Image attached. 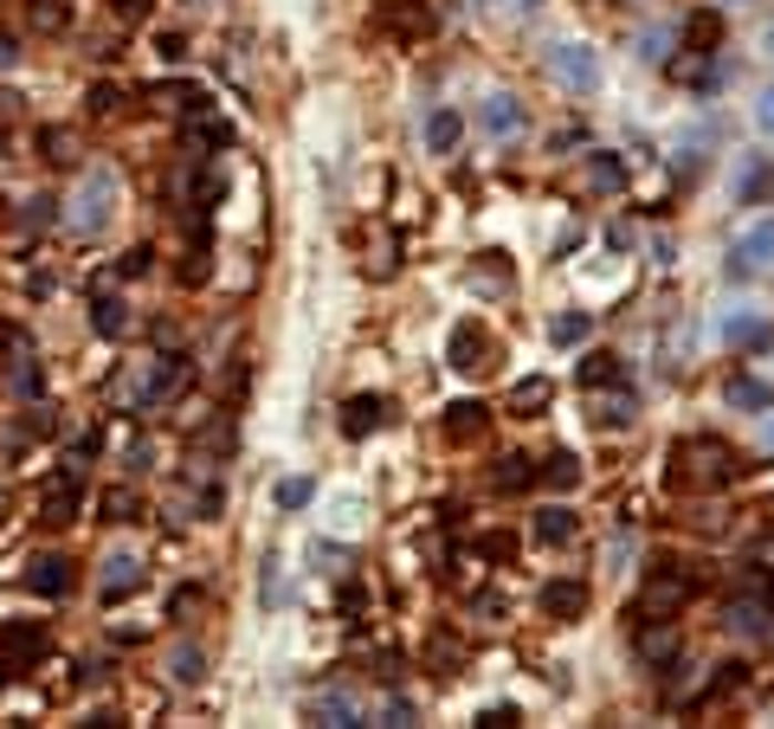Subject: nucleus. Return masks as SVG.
<instances>
[{"instance_id": "20", "label": "nucleus", "mask_w": 774, "mask_h": 729, "mask_svg": "<svg viewBox=\"0 0 774 729\" xmlns=\"http://www.w3.org/2000/svg\"><path fill=\"white\" fill-rule=\"evenodd\" d=\"M536 542H549V549L575 542V510H568V503H549V510L536 517Z\"/></svg>"}, {"instance_id": "4", "label": "nucleus", "mask_w": 774, "mask_h": 729, "mask_svg": "<svg viewBox=\"0 0 774 729\" xmlns=\"http://www.w3.org/2000/svg\"><path fill=\"white\" fill-rule=\"evenodd\" d=\"M472 123H478L484 143H516V136H523V123H529V111H523V97H516V91H484L478 111H472Z\"/></svg>"}, {"instance_id": "30", "label": "nucleus", "mask_w": 774, "mask_h": 729, "mask_svg": "<svg viewBox=\"0 0 774 729\" xmlns=\"http://www.w3.org/2000/svg\"><path fill=\"white\" fill-rule=\"evenodd\" d=\"M613 382H620L613 355H588V362H581V387H613Z\"/></svg>"}, {"instance_id": "27", "label": "nucleus", "mask_w": 774, "mask_h": 729, "mask_svg": "<svg viewBox=\"0 0 774 729\" xmlns=\"http://www.w3.org/2000/svg\"><path fill=\"white\" fill-rule=\"evenodd\" d=\"M581 336H588V316H581V310H568V316H555L549 323V343H561V348H575Z\"/></svg>"}, {"instance_id": "46", "label": "nucleus", "mask_w": 774, "mask_h": 729, "mask_svg": "<svg viewBox=\"0 0 774 729\" xmlns=\"http://www.w3.org/2000/svg\"><path fill=\"white\" fill-rule=\"evenodd\" d=\"M0 685H7V665H0Z\"/></svg>"}, {"instance_id": "9", "label": "nucleus", "mask_w": 774, "mask_h": 729, "mask_svg": "<svg viewBox=\"0 0 774 729\" xmlns=\"http://www.w3.org/2000/svg\"><path fill=\"white\" fill-rule=\"evenodd\" d=\"M143 587V562L130 555V549H111L104 555V575H97V594L104 601H123V594H136Z\"/></svg>"}, {"instance_id": "2", "label": "nucleus", "mask_w": 774, "mask_h": 729, "mask_svg": "<svg viewBox=\"0 0 774 729\" xmlns=\"http://www.w3.org/2000/svg\"><path fill=\"white\" fill-rule=\"evenodd\" d=\"M116 200H123V181H116L111 168H91V175L78 181V194H72V214H65V227H72L78 239H97V232H111Z\"/></svg>"}, {"instance_id": "42", "label": "nucleus", "mask_w": 774, "mask_h": 729, "mask_svg": "<svg viewBox=\"0 0 774 729\" xmlns=\"http://www.w3.org/2000/svg\"><path fill=\"white\" fill-rule=\"evenodd\" d=\"M91 111H97V116L116 111V91H111V84H97V91H91Z\"/></svg>"}, {"instance_id": "22", "label": "nucleus", "mask_w": 774, "mask_h": 729, "mask_svg": "<svg viewBox=\"0 0 774 729\" xmlns=\"http://www.w3.org/2000/svg\"><path fill=\"white\" fill-rule=\"evenodd\" d=\"M484 420H491V407H478V400H458V407H445V433H452V439H478Z\"/></svg>"}, {"instance_id": "21", "label": "nucleus", "mask_w": 774, "mask_h": 729, "mask_svg": "<svg viewBox=\"0 0 774 729\" xmlns=\"http://www.w3.org/2000/svg\"><path fill=\"white\" fill-rule=\"evenodd\" d=\"M458 136H465L458 111H433V116H426V149H433V155H452V149H458Z\"/></svg>"}, {"instance_id": "24", "label": "nucleus", "mask_w": 774, "mask_h": 729, "mask_svg": "<svg viewBox=\"0 0 774 729\" xmlns=\"http://www.w3.org/2000/svg\"><path fill=\"white\" fill-rule=\"evenodd\" d=\"M671 653H678V633H671V626H659V633H639V658H646V665H664Z\"/></svg>"}, {"instance_id": "31", "label": "nucleus", "mask_w": 774, "mask_h": 729, "mask_svg": "<svg viewBox=\"0 0 774 729\" xmlns=\"http://www.w3.org/2000/svg\"><path fill=\"white\" fill-rule=\"evenodd\" d=\"M271 498H278V510H303V503L317 498V485H310V478H285Z\"/></svg>"}, {"instance_id": "10", "label": "nucleus", "mask_w": 774, "mask_h": 729, "mask_svg": "<svg viewBox=\"0 0 774 729\" xmlns=\"http://www.w3.org/2000/svg\"><path fill=\"white\" fill-rule=\"evenodd\" d=\"M394 420V400H381V394H355L349 400V414H342V433L349 439H369L374 426H388Z\"/></svg>"}, {"instance_id": "47", "label": "nucleus", "mask_w": 774, "mask_h": 729, "mask_svg": "<svg viewBox=\"0 0 774 729\" xmlns=\"http://www.w3.org/2000/svg\"><path fill=\"white\" fill-rule=\"evenodd\" d=\"M768 601H774V581H768Z\"/></svg>"}, {"instance_id": "40", "label": "nucleus", "mask_w": 774, "mask_h": 729, "mask_svg": "<svg viewBox=\"0 0 774 729\" xmlns=\"http://www.w3.org/2000/svg\"><path fill=\"white\" fill-rule=\"evenodd\" d=\"M478 723H484V729H510V723H516V704H497V710H484Z\"/></svg>"}, {"instance_id": "36", "label": "nucleus", "mask_w": 774, "mask_h": 729, "mask_svg": "<svg viewBox=\"0 0 774 729\" xmlns=\"http://www.w3.org/2000/svg\"><path fill=\"white\" fill-rule=\"evenodd\" d=\"M194 143H207V149H233V123H194Z\"/></svg>"}, {"instance_id": "7", "label": "nucleus", "mask_w": 774, "mask_h": 729, "mask_svg": "<svg viewBox=\"0 0 774 729\" xmlns=\"http://www.w3.org/2000/svg\"><path fill=\"white\" fill-rule=\"evenodd\" d=\"M78 503H84V465L65 459V471L45 485V503H39V517L59 530V523H78Z\"/></svg>"}, {"instance_id": "45", "label": "nucleus", "mask_w": 774, "mask_h": 729, "mask_svg": "<svg viewBox=\"0 0 774 729\" xmlns=\"http://www.w3.org/2000/svg\"><path fill=\"white\" fill-rule=\"evenodd\" d=\"M13 59H20V45H13V39L0 33V72H7V65H13Z\"/></svg>"}, {"instance_id": "16", "label": "nucleus", "mask_w": 774, "mask_h": 729, "mask_svg": "<svg viewBox=\"0 0 774 729\" xmlns=\"http://www.w3.org/2000/svg\"><path fill=\"white\" fill-rule=\"evenodd\" d=\"M581 607H588V587H581V581H549V587H543V614L575 619Z\"/></svg>"}, {"instance_id": "17", "label": "nucleus", "mask_w": 774, "mask_h": 729, "mask_svg": "<svg viewBox=\"0 0 774 729\" xmlns=\"http://www.w3.org/2000/svg\"><path fill=\"white\" fill-rule=\"evenodd\" d=\"M768 194H774V162H768V155L742 162V175H736V200H749V207H755V200H768Z\"/></svg>"}, {"instance_id": "38", "label": "nucleus", "mask_w": 774, "mask_h": 729, "mask_svg": "<svg viewBox=\"0 0 774 729\" xmlns=\"http://www.w3.org/2000/svg\"><path fill=\"white\" fill-rule=\"evenodd\" d=\"M45 220H52V200H45V194H39V200H27V214H20V227H27V232H39Z\"/></svg>"}, {"instance_id": "26", "label": "nucleus", "mask_w": 774, "mask_h": 729, "mask_svg": "<svg viewBox=\"0 0 774 729\" xmlns=\"http://www.w3.org/2000/svg\"><path fill=\"white\" fill-rule=\"evenodd\" d=\"M588 181H594V188H600V194H613V188H620V181H627V168H620L613 155H594V162H588Z\"/></svg>"}, {"instance_id": "32", "label": "nucleus", "mask_w": 774, "mask_h": 729, "mask_svg": "<svg viewBox=\"0 0 774 729\" xmlns=\"http://www.w3.org/2000/svg\"><path fill=\"white\" fill-rule=\"evenodd\" d=\"M200 665H207V658H200V646H175V658H168V671H175L182 685H200Z\"/></svg>"}, {"instance_id": "34", "label": "nucleus", "mask_w": 774, "mask_h": 729, "mask_svg": "<svg viewBox=\"0 0 774 729\" xmlns=\"http://www.w3.org/2000/svg\"><path fill=\"white\" fill-rule=\"evenodd\" d=\"M27 13H33V27H39V33H59V27H65V7H59V0H33Z\"/></svg>"}, {"instance_id": "28", "label": "nucleus", "mask_w": 774, "mask_h": 729, "mask_svg": "<svg viewBox=\"0 0 774 729\" xmlns=\"http://www.w3.org/2000/svg\"><path fill=\"white\" fill-rule=\"evenodd\" d=\"M543 478H549L555 491H568V485L581 478V465H575V452H549V465H543Z\"/></svg>"}, {"instance_id": "11", "label": "nucleus", "mask_w": 774, "mask_h": 729, "mask_svg": "<svg viewBox=\"0 0 774 729\" xmlns=\"http://www.w3.org/2000/svg\"><path fill=\"white\" fill-rule=\"evenodd\" d=\"M65 587H72V562L65 555H39L27 569V594H39V601H59Z\"/></svg>"}, {"instance_id": "5", "label": "nucleus", "mask_w": 774, "mask_h": 729, "mask_svg": "<svg viewBox=\"0 0 774 729\" xmlns=\"http://www.w3.org/2000/svg\"><path fill=\"white\" fill-rule=\"evenodd\" d=\"M768 336V310L755 304V298H730V304H716V343L730 348H749Z\"/></svg>"}, {"instance_id": "39", "label": "nucleus", "mask_w": 774, "mask_h": 729, "mask_svg": "<svg viewBox=\"0 0 774 729\" xmlns=\"http://www.w3.org/2000/svg\"><path fill=\"white\" fill-rule=\"evenodd\" d=\"M523 465H529V459H504V471H497V491H516V485H523V478H529V471H523Z\"/></svg>"}, {"instance_id": "23", "label": "nucleus", "mask_w": 774, "mask_h": 729, "mask_svg": "<svg viewBox=\"0 0 774 729\" xmlns=\"http://www.w3.org/2000/svg\"><path fill=\"white\" fill-rule=\"evenodd\" d=\"M543 0H478V13L484 20H504V27H516V20H529Z\"/></svg>"}, {"instance_id": "33", "label": "nucleus", "mask_w": 774, "mask_h": 729, "mask_svg": "<svg viewBox=\"0 0 774 729\" xmlns=\"http://www.w3.org/2000/svg\"><path fill=\"white\" fill-rule=\"evenodd\" d=\"M749 116H755V129H762V136L774 143V77L762 84V91H755V104H749Z\"/></svg>"}, {"instance_id": "19", "label": "nucleus", "mask_w": 774, "mask_h": 729, "mask_svg": "<svg viewBox=\"0 0 774 729\" xmlns=\"http://www.w3.org/2000/svg\"><path fill=\"white\" fill-rule=\"evenodd\" d=\"M381 27H394V33H426L433 13H426L420 0H388V7H381Z\"/></svg>"}, {"instance_id": "13", "label": "nucleus", "mask_w": 774, "mask_h": 729, "mask_svg": "<svg viewBox=\"0 0 774 729\" xmlns=\"http://www.w3.org/2000/svg\"><path fill=\"white\" fill-rule=\"evenodd\" d=\"M0 646H7V665H39L52 639H45V626H7Z\"/></svg>"}, {"instance_id": "18", "label": "nucleus", "mask_w": 774, "mask_h": 729, "mask_svg": "<svg viewBox=\"0 0 774 729\" xmlns=\"http://www.w3.org/2000/svg\"><path fill=\"white\" fill-rule=\"evenodd\" d=\"M723 400H730L736 414H762L774 394H768V382H762V375H736V382L723 387Z\"/></svg>"}, {"instance_id": "29", "label": "nucleus", "mask_w": 774, "mask_h": 729, "mask_svg": "<svg viewBox=\"0 0 774 729\" xmlns=\"http://www.w3.org/2000/svg\"><path fill=\"white\" fill-rule=\"evenodd\" d=\"M91 323H97V336H123V323H130L123 316V298H97V316Z\"/></svg>"}, {"instance_id": "41", "label": "nucleus", "mask_w": 774, "mask_h": 729, "mask_svg": "<svg viewBox=\"0 0 774 729\" xmlns=\"http://www.w3.org/2000/svg\"><path fill=\"white\" fill-rule=\"evenodd\" d=\"M143 271H148V246H136V252L116 265V278H143Z\"/></svg>"}, {"instance_id": "35", "label": "nucleus", "mask_w": 774, "mask_h": 729, "mask_svg": "<svg viewBox=\"0 0 774 729\" xmlns=\"http://www.w3.org/2000/svg\"><path fill=\"white\" fill-rule=\"evenodd\" d=\"M136 517V498L130 491H104V523H130Z\"/></svg>"}, {"instance_id": "8", "label": "nucleus", "mask_w": 774, "mask_h": 729, "mask_svg": "<svg viewBox=\"0 0 774 729\" xmlns=\"http://www.w3.org/2000/svg\"><path fill=\"white\" fill-rule=\"evenodd\" d=\"M588 420L600 426V433H627V426H632V394L620 382L607 387V394H600V387H588Z\"/></svg>"}, {"instance_id": "25", "label": "nucleus", "mask_w": 774, "mask_h": 729, "mask_svg": "<svg viewBox=\"0 0 774 729\" xmlns=\"http://www.w3.org/2000/svg\"><path fill=\"white\" fill-rule=\"evenodd\" d=\"M664 59H671V27L639 33V65H664Z\"/></svg>"}, {"instance_id": "37", "label": "nucleus", "mask_w": 774, "mask_h": 729, "mask_svg": "<svg viewBox=\"0 0 774 729\" xmlns=\"http://www.w3.org/2000/svg\"><path fill=\"white\" fill-rule=\"evenodd\" d=\"M755 59H762V65H774V7H768V20L755 27Z\"/></svg>"}, {"instance_id": "48", "label": "nucleus", "mask_w": 774, "mask_h": 729, "mask_svg": "<svg viewBox=\"0 0 774 729\" xmlns=\"http://www.w3.org/2000/svg\"><path fill=\"white\" fill-rule=\"evenodd\" d=\"M730 7H742V0H730Z\"/></svg>"}, {"instance_id": "43", "label": "nucleus", "mask_w": 774, "mask_h": 729, "mask_svg": "<svg viewBox=\"0 0 774 729\" xmlns=\"http://www.w3.org/2000/svg\"><path fill=\"white\" fill-rule=\"evenodd\" d=\"M116 13L123 20H148V0H116Z\"/></svg>"}, {"instance_id": "12", "label": "nucleus", "mask_w": 774, "mask_h": 729, "mask_svg": "<svg viewBox=\"0 0 774 729\" xmlns=\"http://www.w3.org/2000/svg\"><path fill=\"white\" fill-rule=\"evenodd\" d=\"M678 459H691V478H698V485H723V478H730V446H716V439L684 446Z\"/></svg>"}, {"instance_id": "44", "label": "nucleus", "mask_w": 774, "mask_h": 729, "mask_svg": "<svg viewBox=\"0 0 774 729\" xmlns=\"http://www.w3.org/2000/svg\"><path fill=\"white\" fill-rule=\"evenodd\" d=\"M755 433H762V446H768V452H774V400H768V407H762V426H755Z\"/></svg>"}, {"instance_id": "15", "label": "nucleus", "mask_w": 774, "mask_h": 729, "mask_svg": "<svg viewBox=\"0 0 774 729\" xmlns=\"http://www.w3.org/2000/svg\"><path fill=\"white\" fill-rule=\"evenodd\" d=\"M310 717H317V723L355 729V723H362V697H355V691H330V697H317V704H310Z\"/></svg>"}, {"instance_id": "14", "label": "nucleus", "mask_w": 774, "mask_h": 729, "mask_svg": "<svg viewBox=\"0 0 774 729\" xmlns=\"http://www.w3.org/2000/svg\"><path fill=\"white\" fill-rule=\"evenodd\" d=\"M543 407H549V375H523L510 387V420H536Z\"/></svg>"}, {"instance_id": "1", "label": "nucleus", "mask_w": 774, "mask_h": 729, "mask_svg": "<svg viewBox=\"0 0 774 729\" xmlns=\"http://www.w3.org/2000/svg\"><path fill=\"white\" fill-rule=\"evenodd\" d=\"M543 77H549L555 91H568V97H594L607 65H600V52H594L588 39H555L549 52H543Z\"/></svg>"}, {"instance_id": "6", "label": "nucleus", "mask_w": 774, "mask_h": 729, "mask_svg": "<svg viewBox=\"0 0 774 729\" xmlns=\"http://www.w3.org/2000/svg\"><path fill=\"white\" fill-rule=\"evenodd\" d=\"M445 355H452V368H458V375H484V368H491V362H497L504 348H497V336H491L484 323H458V330H452V348H445Z\"/></svg>"}, {"instance_id": "3", "label": "nucleus", "mask_w": 774, "mask_h": 729, "mask_svg": "<svg viewBox=\"0 0 774 729\" xmlns=\"http://www.w3.org/2000/svg\"><path fill=\"white\" fill-rule=\"evenodd\" d=\"M762 271H774V214L749 220L730 239V278H762Z\"/></svg>"}]
</instances>
